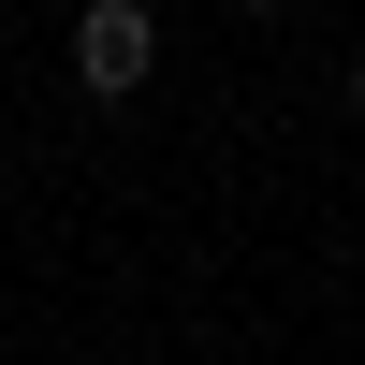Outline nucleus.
<instances>
[{"mask_svg":"<svg viewBox=\"0 0 365 365\" xmlns=\"http://www.w3.org/2000/svg\"><path fill=\"white\" fill-rule=\"evenodd\" d=\"M73 73H88V103H132V88L161 73V15H146V0H88L73 15Z\"/></svg>","mask_w":365,"mask_h":365,"instance_id":"nucleus-1","label":"nucleus"},{"mask_svg":"<svg viewBox=\"0 0 365 365\" xmlns=\"http://www.w3.org/2000/svg\"><path fill=\"white\" fill-rule=\"evenodd\" d=\"M234 15H278V0H234Z\"/></svg>","mask_w":365,"mask_h":365,"instance_id":"nucleus-2","label":"nucleus"},{"mask_svg":"<svg viewBox=\"0 0 365 365\" xmlns=\"http://www.w3.org/2000/svg\"><path fill=\"white\" fill-rule=\"evenodd\" d=\"M351 103H365V58H351Z\"/></svg>","mask_w":365,"mask_h":365,"instance_id":"nucleus-3","label":"nucleus"}]
</instances>
